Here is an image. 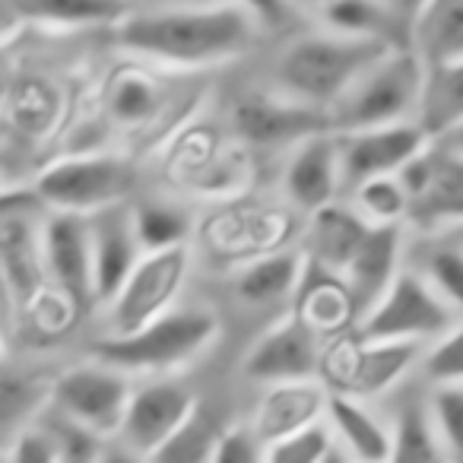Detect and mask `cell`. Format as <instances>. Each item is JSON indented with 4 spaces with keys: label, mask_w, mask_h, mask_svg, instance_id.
<instances>
[{
    "label": "cell",
    "mask_w": 463,
    "mask_h": 463,
    "mask_svg": "<svg viewBox=\"0 0 463 463\" xmlns=\"http://www.w3.org/2000/svg\"><path fill=\"white\" fill-rule=\"evenodd\" d=\"M260 23L239 0L128 14L115 23V45L130 58L168 67H213L254 45Z\"/></svg>",
    "instance_id": "cell-1"
},
{
    "label": "cell",
    "mask_w": 463,
    "mask_h": 463,
    "mask_svg": "<svg viewBox=\"0 0 463 463\" xmlns=\"http://www.w3.org/2000/svg\"><path fill=\"white\" fill-rule=\"evenodd\" d=\"M393 48L397 45L387 39H359V35L330 33V29L302 35L286 45L277 61L279 92L330 111L346 96L349 86Z\"/></svg>",
    "instance_id": "cell-2"
},
{
    "label": "cell",
    "mask_w": 463,
    "mask_h": 463,
    "mask_svg": "<svg viewBox=\"0 0 463 463\" xmlns=\"http://www.w3.org/2000/svg\"><path fill=\"white\" fill-rule=\"evenodd\" d=\"M219 336V317L203 305H175L153 324L124 336H102L92 346L99 362L121 372H175L197 359Z\"/></svg>",
    "instance_id": "cell-3"
},
{
    "label": "cell",
    "mask_w": 463,
    "mask_h": 463,
    "mask_svg": "<svg viewBox=\"0 0 463 463\" xmlns=\"http://www.w3.org/2000/svg\"><path fill=\"white\" fill-rule=\"evenodd\" d=\"M425 64L410 45H397L374 67H368L340 102L330 109L334 134L416 121L422 99Z\"/></svg>",
    "instance_id": "cell-4"
},
{
    "label": "cell",
    "mask_w": 463,
    "mask_h": 463,
    "mask_svg": "<svg viewBox=\"0 0 463 463\" xmlns=\"http://www.w3.org/2000/svg\"><path fill=\"white\" fill-rule=\"evenodd\" d=\"M429 343L412 340H368L353 334L336 336L324 349L321 381L330 393H346L355 400H372L387 393L393 384L419 365Z\"/></svg>",
    "instance_id": "cell-5"
},
{
    "label": "cell",
    "mask_w": 463,
    "mask_h": 463,
    "mask_svg": "<svg viewBox=\"0 0 463 463\" xmlns=\"http://www.w3.org/2000/svg\"><path fill=\"white\" fill-rule=\"evenodd\" d=\"M137 187L134 165L121 156L80 153L52 162L35 178V194L48 210L92 216L109 206L128 203Z\"/></svg>",
    "instance_id": "cell-6"
},
{
    "label": "cell",
    "mask_w": 463,
    "mask_h": 463,
    "mask_svg": "<svg viewBox=\"0 0 463 463\" xmlns=\"http://www.w3.org/2000/svg\"><path fill=\"white\" fill-rule=\"evenodd\" d=\"M463 315L438 296V289L419 270H400L387 296L355 327L368 340H412L431 343L454 330Z\"/></svg>",
    "instance_id": "cell-7"
},
{
    "label": "cell",
    "mask_w": 463,
    "mask_h": 463,
    "mask_svg": "<svg viewBox=\"0 0 463 463\" xmlns=\"http://www.w3.org/2000/svg\"><path fill=\"white\" fill-rule=\"evenodd\" d=\"M410 194L406 225L425 235L463 229V156L431 140L397 172Z\"/></svg>",
    "instance_id": "cell-8"
},
{
    "label": "cell",
    "mask_w": 463,
    "mask_h": 463,
    "mask_svg": "<svg viewBox=\"0 0 463 463\" xmlns=\"http://www.w3.org/2000/svg\"><path fill=\"white\" fill-rule=\"evenodd\" d=\"M130 393H134V387H130L128 372L92 359L54 374L52 410L71 422L83 425L102 441H115L121 431L124 412H128Z\"/></svg>",
    "instance_id": "cell-9"
},
{
    "label": "cell",
    "mask_w": 463,
    "mask_h": 463,
    "mask_svg": "<svg viewBox=\"0 0 463 463\" xmlns=\"http://www.w3.org/2000/svg\"><path fill=\"white\" fill-rule=\"evenodd\" d=\"M191 273V248L143 254L115 298L105 305V336H124L175 308Z\"/></svg>",
    "instance_id": "cell-10"
},
{
    "label": "cell",
    "mask_w": 463,
    "mask_h": 463,
    "mask_svg": "<svg viewBox=\"0 0 463 463\" xmlns=\"http://www.w3.org/2000/svg\"><path fill=\"white\" fill-rule=\"evenodd\" d=\"M232 130L251 146H298L317 134H334L330 111L286 92H245L232 105Z\"/></svg>",
    "instance_id": "cell-11"
},
{
    "label": "cell",
    "mask_w": 463,
    "mask_h": 463,
    "mask_svg": "<svg viewBox=\"0 0 463 463\" xmlns=\"http://www.w3.org/2000/svg\"><path fill=\"white\" fill-rule=\"evenodd\" d=\"M321 362L324 340L296 311H289L283 321L267 327L251 343L245 362H241V372L258 384L273 387L289 384V381H321Z\"/></svg>",
    "instance_id": "cell-12"
},
{
    "label": "cell",
    "mask_w": 463,
    "mask_h": 463,
    "mask_svg": "<svg viewBox=\"0 0 463 463\" xmlns=\"http://www.w3.org/2000/svg\"><path fill=\"white\" fill-rule=\"evenodd\" d=\"M42 258H45L48 286L73 311L96 305L92 298V245L90 216L48 210L42 222Z\"/></svg>",
    "instance_id": "cell-13"
},
{
    "label": "cell",
    "mask_w": 463,
    "mask_h": 463,
    "mask_svg": "<svg viewBox=\"0 0 463 463\" xmlns=\"http://www.w3.org/2000/svg\"><path fill=\"white\" fill-rule=\"evenodd\" d=\"M431 143L419 121L384 124V128L353 130V134H336L340 149V172L343 187L355 191L362 181L381 178V175H397L412 156H419Z\"/></svg>",
    "instance_id": "cell-14"
},
{
    "label": "cell",
    "mask_w": 463,
    "mask_h": 463,
    "mask_svg": "<svg viewBox=\"0 0 463 463\" xmlns=\"http://www.w3.org/2000/svg\"><path fill=\"white\" fill-rule=\"evenodd\" d=\"M197 403L200 400L194 397L191 387L178 381H149L143 387H134L115 441H121L134 454L149 457L194 416Z\"/></svg>",
    "instance_id": "cell-15"
},
{
    "label": "cell",
    "mask_w": 463,
    "mask_h": 463,
    "mask_svg": "<svg viewBox=\"0 0 463 463\" xmlns=\"http://www.w3.org/2000/svg\"><path fill=\"white\" fill-rule=\"evenodd\" d=\"M92 245V298L99 308L111 302L140 264L143 248L134 229V213L128 203L109 206L90 216Z\"/></svg>",
    "instance_id": "cell-16"
},
{
    "label": "cell",
    "mask_w": 463,
    "mask_h": 463,
    "mask_svg": "<svg viewBox=\"0 0 463 463\" xmlns=\"http://www.w3.org/2000/svg\"><path fill=\"white\" fill-rule=\"evenodd\" d=\"M292 311L315 330L317 336H346L359 327V308H355L353 289L343 270L324 267L305 254V273L302 283L292 298Z\"/></svg>",
    "instance_id": "cell-17"
},
{
    "label": "cell",
    "mask_w": 463,
    "mask_h": 463,
    "mask_svg": "<svg viewBox=\"0 0 463 463\" xmlns=\"http://www.w3.org/2000/svg\"><path fill=\"white\" fill-rule=\"evenodd\" d=\"M283 191L286 200L308 216L340 197L343 172L336 134H317L292 146V156L283 172Z\"/></svg>",
    "instance_id": "cell-18"
},
{
    "label": "cell",
    "mask_w": 463,
    "mask_h": 463,
    "mask_svg": "<svg viewBox=\"0 0 463 463\" xmlns=\"http://www.w3.org/2000/svg\"><path fill=\"white\" fill-rule=\"evenodd\" d=\"M330 391L324 381H289V384H273L264 391L254 412V435L260 444H273L279 438H289L311 425L327 419Z\"/></svg>",
    "instance_id": "cell-19"
},
{
    "label": "cell",
    "mask_w": 463,
    "mask_h": 463,
    "mask_svg": "<svg viewBox=\"0 0 463 463\" xmlns=\"http://www.w3.org/2000/svg\"><path fill=\"white\" fill-rule=\"evenodd\" d=\"M54 374L33 362L0 359V450H10L14 441L29 431L52 406Z\"/></svg>",
    "instance_id": "cell-20"
},
{
    "label": "cell",
    "mask_w": 463,
    "mask_h": 463,
    "mask_svg": "<svg viewBox=\"0 0 463 463\" xmlns=\"http://www.w3.org/2000/svg\"><path fill=\"white\" fill-rule=\"evenodd\" d=\"M403 225H372L368 239L355 251L353 264L346 267L349 289H353L355 308H359V324L400 277V258H403Z\"/></svg>",
    "instance_id": "cell-21"
},
{
    "label": "cell",
    "mask_w": 463,
    "mask_h": 463,
    "mask_svg": "<svg viewBox=\"0 0 463 463\" xmlns=\"http://www.w3.org/2000/svg\"><path fill=\"white\" fill-rule=\"evenodd\" d=\"M372 222L355 210L353 203H334L321 206L308 216V232H305V245H308V258L334 270H346L353 264L355 251L362 241L368 239Z\"/></svg>",
    "instance_id": "cell-22"
},
{
    "label": "cell",
    "mask_w": 463,
    "mask_h": 463,
    "mask_svg": "<svg viewBox=\"0 0 463 463\" xmlns=\"http://www.w3.org/2000/svg\"><path fill=\"white\" fill-rule=\"evenodd\" d=\"M327 425L343 454L353 463H387V457H391L393 429L368 410L365 400L330 393Z\"/></svg>",
    "instance_id": "cell-23"
},
{
    "label": "cell",
    "mask_w": 463,
    "mask_h": 463,
    "mask_svg": "<svg viewBox=\"0 0 463 463\" xmlns=\"http://www.w3.org/2000/svg\"><path fill=\"white\" fill-rule=\"evenodd\" d=\"M305 273V254L277 248L251 258L239 273H235V296L245 305H279L292 302L296 289Z\"/></svg>",
    "instance_id": "cell-24"
},
{
    "label": "cell",
    "mask_w": 463,
    "mask_h": 463,
    "mask_svg": "<svg viewBox=\"0 0 463 463\" xmlns=\"http://www.w3.org/2000/svg\"><path fill=\"white\" fill-rule=\"evenodd\" d=\"M410 48L425 67L463 58V0H422L410 23Z\"/></svg>",
    "instance_id": "cell-25"
},
{
    "label": "cell",
    "mask_w": 463,
    "mask_h": 463,
    "mask_svg": "<svg viewBox=\"0 0 463 463\" xmlns=\"http://www.w3.org/2000/svg\"><path fill=\"white\" fill-rule=\"evenodd\" d=\"M416 121L431 140H441L463 124V58L425 67Z\"/></svg>",
    "instance_id": "cell-26"
},
{
    "label": "cell",
    "mask_w": 463,
    "mask_h": 463,
    "mask_svg": "<svg viewBox=\"0 0 463 463\" xmlns=\"http://www.w3.org/2000/svg\"><path fill=\"white\" fill-rule=\"evenodd\" d=\"M391 429L393 441L387 463H450L429 400H410L400 406Z\"/></svg>",
    "instance_id": "cell-27"
},
{
    "label": "cell",
    "mask_w": 463,
    "mask_h": 463,
    "mask_svg": "<svg viewBox=\"0 0 463 463\" xmlns=\"http://www.w3.org/2000/svg\"><path fill=\"white\" fill-rule=\"evenodd\" d=\"M105 109H109L111 121L121 128H140L149 124L162 109V92L153 77L140 71V67H124L109 80L105 90Z\"/></svg>",
    "instance_id": "cell-28"
},
{
    "label": "cell",
    "mask_w": 463,
    "mask_h": 463,
    "mask_svg": "<svg viewBox=\"0 0 463 463\" xmlns=\"http://www.w3.org/2000/svg\"><path fill=\"white\" fill-rule=\"evenodd\" d=\"M20 16L45 26H109L128 16L124 0H10Z\"/></svg>",
    "instance_id": "cell-29"
},
{
    "label": "cell",
    "mask_w": 463,
    "mask_h": 463,
    "mask_svg": "<svg viewBox=\"0 0 463 463\" xmlns=\"http://www.w3.org/2000/svg\"><path fill=\"white\" fill-rule=\"evenodd\" d=\"M225 425L216 419L210 406L197 403L194 416L168 438L162 448L146 457V463H213Z\"/></svg>",
    "instance_id": "cell-30"
},
{
    "label": "cell",
    "mask_w": 463,
    "mask_h": 463,
    "mask_svg": "<svg viewBox=\"0 0 463 463\" xmlns=\"http://www.w3.org/2000/svg\"><path fill=\"white\" fill-rule=\"evenodd\" d=\"M130 213H134V229L143 254L187 245L194 232L191 213L178 203H168V200H143V203L130 206Z\"/></svg>",
    "instance_id": "cell-31"
},
{
    "label": "cell",
    "mask_w": 463,
    "mask_h": 463,
    "mask_svg": "<svg viewBox=\"0 0 463 463\" xmlns=\"http://www.w3.org/2000/svg\"><path fill=\"white\" fill-rule=\"evenodd\" d=\"M324 23L330 33L359 35V39H387L393 45H406L393 35V14L391 0H330L324 7Z\"/></svg>",
    "instance_id": "cell-32"
},
{
    "label": "cell",
    "mask_w": 463,
    "mask_h": 463,
    "mask_svg": "<svg viewBox=\"0 0 463 463\" xmlns=\"http://www.w3.org/2000/svg\"><path fill=\"white\" fill-rule=\"evenodd\" d=\"M353 194V206L372 225H406L410 216V194L397 175H381V178L362 181Z\"/></svg>",
    "instance_id": "cell-33"
},
{
    "label": "cell",
    "mask_w": 463,
    "mask_h": 463,
    "mask_svg": "<svg viewBox=\"0 0 463 463\" xmlns=\"http://www.w3.org/2000/svg\"><path fill=\"white\" fill-rule=\"evenodd\" d=\"M419 273L463 315V239H438L422 251Z\"/></svg>",
    "instance_id": "cell-34"
},
{
    "label": "cell",
    "mask_w": 463,
    "mask_h": 463,
    "mask_svg": "<svg viewBox=\"0 0 463 463\" xmlns=\"http://www.w3.org/2000/svg\"><path fill=\"white\" fill-rule=\"evenodd\" d=\"M336 448V438L330 431L327 419L305 431H296L289 438H279L273 444H264V463H324L330 450Z\"/></svg>",
    "instance_id": "cell-35"
},
{
    "label": "cell",
    "mask_w": 463,
    "mask_h": 463,
    "mask_svg": "<svg viewBox=\"0 0 463 463\" xmlns=\"http://www.w3.org/2000/svg\"><path fill=\"white\" fill-rule=\"evenodd\" d=\"M419 368L435 387H463V321L425 346Z\"/></svg>",
    "instance_id": "cell-36"
},
{
    "label": "cell",
    "mask_w": 463,
    "mask_h": 463,
    "mask_svg": "<svg viewBox=\"0 0 463 463\" xmlns=\"http://www.w3.org/2000/svg\"><path fill=\"white\" fill-rule=\"evenodd\" d=\"M429 406L450 463H463V387H435Z\"/></svg>",
    "instance_id": "cell-37"
},
{
    "label": "cell",
    "mask_w": 463,
    "mask_h": 463,
    "mask_svg": "<svg viewBox=\"0 0 463 463\" xmlns=\"http://www.w3.org/2000/svg\"><path fill=\"white\" fill-rule=\"evenodd\" d=\"M14 121L20 128H26V134H42V130L52 124V115H54V105L45 99V86L39 83H29L23 86L20 92H14Z\"/></svg>",
    "instance_id": "cell-38"
},
{
    "label": "cell",
    "mask_w": 463,
    "mask_h": 463,
    "mask_svg": "<svg viewBox=\"0 0 463 463\" xmlns=\"http://www.w3.org/2000/svg\"><path fill=\"white\" fill-rule=\"evenodd\" d=\"M213 463H264V444L251 425H229L219 438Z\"/></svg>",
    "instance_id": "cell-39"
},
{
    "label": "cell",
    "mask_w": 463,
    "mask_h": 463,
    "mask_svg": "<svg viewBox=\"0 0 463 463\" xmlns=\"http://www.w3.org/2000/svg\"><path fill=\"white\" fill-rule=\"evenodd\" d=\"M241 7L260 23V26H279L289 16V4L286 0H239Z\"/></svg>",
    "instance_id": "cell-40"
},
{
    "label": "cell",
    "mask_w": 463,
    "mask_h": 463,
    "mask_svg": "<svg viewBox=\"0 0 463 463\" xmlns=\"http://www.w3.org/2000/svg\"><path fill=\"white\" fill-rule=\"evenodd\" d=\"M99 463H146V457L134 454V450L124 448L121 441H105V448H102V457H99Z\"/></svg>",
    "instance_id": "cell-41"
},
{
    "label": "cell",
    "mask_w": 463,
    "mask_h": 463,
    "mask_svg": "<svg viewBox=\"0 0 463 463\" xmlns=\"http://www.w3.org/2000/svg\"><path fill=\"white\" fill-rule=\"evenodd\" d=\"M438 143H444L448 149H454V153H460V156H463V124H460V128L450 130V134H444Z\"/></svg>",
    "instance_id": "cell-42"
},
{
    "label": "cell",
    "mask_w": 463,
    "mask_h": 463,
    "mask_svg": "<svg viewBox=\"0 0 463 463\" xmlns=\"http://www.w3.org/2000/svg\"><path fill=\"white\" fill-rule=\"evenodd\" d=\"M324 463H353V460H349V457L343 454V448H340V444H336V448L330 450V457H327V460H324Z\"/></svg>",
    "instance_id": "cell-43"
},
{
    "label": "cell",
    "mask_w": 463,
    "mask_h": 463,
    "mask_svg": "<svg viewBox=\"0 0 463 463\" xmlns=\"http://www.w3.org/2000/svg\"><path fill=\"white\" fill-rule=\"evenodd\" d=\"M0 463H10V457H7V454H4V450H0Z\"/></svg>",
    "instance_id": "cell-44"
}]
</instances>
